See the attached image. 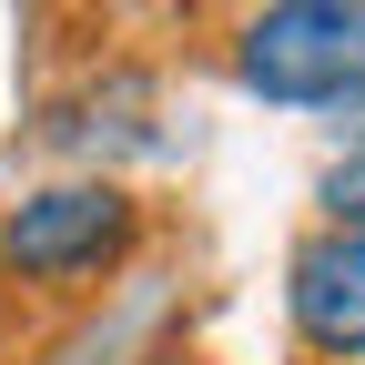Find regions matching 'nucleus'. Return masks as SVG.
I'll use <instances>...</instances> for the list:
<instances>
[{
    "mask_svg": "<svg viewBox=\"0 0 365 365\" xmlns=\"http://www.w3.org/2000/svg\"><path fill=\"white\" fill-rule=\"evenodd\" d=\"M132 234H143V203L122 182H41L0 213V264L21 284H81V274L122 264Z\"/></svg>",
    "mask_w": 365,
    "mask_h": 365,
    "instance_id": "nucleus-2",
    "label": "nucleus"
},
{
    "mask_svg": "<svg viewBox=\"0 0 365 365\" xmlns=\"http://www.w3.org/2000/svg\"><path fill=\"white\" fill-rule=\"evenodd\" d=\"M244 91L284 112H355L365 102V0H274L234 31Z\"/></svg>",
    "mask_w": 365,
    "mask_h": 365,
    "instance_id": "nucleus-1",
    "label": "nucleus"
},
{
    "mask_svg": "<svg viewBox=\"0 0 365 365\" xmlns=\"http://www.w3.org/2000/svg\"><path fill=\"white\" fill-rule=\"evenodd\" d=\"M314 203H325V234H365V143H355L345 163H325Z\"/></svg>",
    "mask_w": 365,
    "mask_h": 365,
    "instance_id": "nucleus-4",
    "label": "nucleus"
},
{
    "mask_svg": "<svg viewBox=\"0 0 365 365\" xmlns=\"http://www.w3.org/2000/svg\"><path fill=\"white\" fill-rule=\"evenodd\" d=\"M284 304L314 355L355 365L365 355V234H304L284 264Z\"/></svg>",
    "mask_w": 365,
    "mask_h": 365,
    "instance_id": "nucleus-3",
    "label": "nucleus"
}]
</instances>
